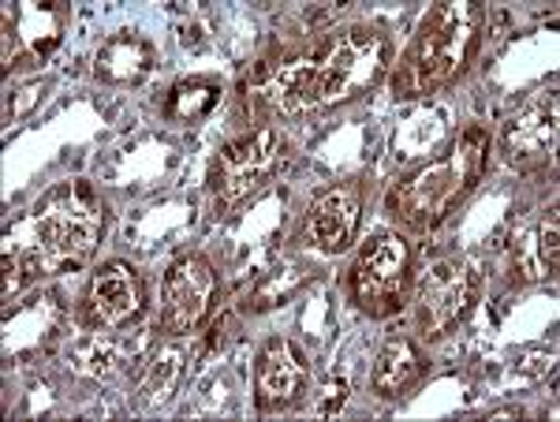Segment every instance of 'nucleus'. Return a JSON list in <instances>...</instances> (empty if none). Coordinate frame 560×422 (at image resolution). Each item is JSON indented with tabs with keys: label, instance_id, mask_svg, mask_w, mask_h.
<instances>
[{
	"label": "nucleus",
	"instance_id": "nucleus-1",
	"mask_svg": "<svg viewBox=\"0 0 560 422\" xmlns=\"http://www.w3.org/2000/svg\"><path fill=\"white\" fill-rule=\"evenodd\" d=\"M388 38L377 26L355 23L329 38L269 60L258 75V97L273 113L300 116L348 105L377 86L388 68Z\"/></svg>",
	"mask_w": 560,
	"mask_h": 422
},
{
	"label": "nucleus",
	"instance_id": "nucleus-2",
	"mask_svg": "<svg viewBox=\"0 0 560 422\" xmlns=\"http://www.w3.org/2000/svg\"><path fill=\"white\" fill-rule=\"evenodd\" d=\"M486 12L475 0H445L422 15L411 45L404 49L400 65L393 68V94L411 97L438 94L441 86L456 83L471 68L478 42H482Z\"/></svg>",
	"mask_w": 560,
	"mask_h": 422
},
{
	"label": "nucleus",
	"instance_id": "nucleus-3",
	"mask_svg": "<svg viewBox=\"0 0 560 422\" xmlns=\"http://www.w3.org/2000/svg\"><path fill=\"white\" fill-rule=\"evenodd\" d=\"M105 202L86 179H68L52 187L34 206V239L31 247H12L8 255L31 277L60 273L68 266H83L102 244Z\"/></svg>",
	"mask_w": 560,
	"mask_h": 422
},
{
	"label": "nucleus",
	"instance_id": "nucleus-4",
	"mask_svg": "<svg viewBox=\"0 0 560 422\" xmlns=\"http://www.w3.org/2000/svg\"><path fill=\"white\" fill-rule=\"evenodd\" d=\"M486 161H490V134L475 124L445 154L415 168L388 191V213L415 232L438 228L475 191V184L486 173Z\"/></svg>",
	"mask_w": 560,
	"mask_h": 422
},
{
	"label": "nucleus",
	"instance_id": "nucleus-5",
	"mask_svg": "<svg viewBox=\"0 0 560 422\" xmlns=\"http://www.w3.org/2000/svg\"><path fill=\"white\" fill-rule=\"evenodd\" d=\"M411 284V247L400 232H377L348 269V295L370 318L400 310Z\"/></svg>",
	"mask_w": 560,
	"mask_h": 422
},
{
	"label": "nucleus",
	"instance_id": "nucleus-6",
	"mask_svg": "<svg viewBox=\"0 0 560 422\" xmlns=\"http://www.w3.org/2000/svg\"><path fill=\"white\" fill-rule=\"evenodd\" d=\"M284 161V139L273 128H261L250 134L232 139L221 154L213 157L210 168V191L217 213L240 206L247 195H255L261 184L280 168Z\"/></svg>",
	"mask_w": 560,
	"mask_h": 422
},
{
	"label": "nucleus",
	"instance_id": "nucleus-7",
	"mask_svg": "<svg viewBox=\"0 0 560 422\" xmlns=\"http://www.w3.org/2000/svg\"><path fill=\"white\" fill-rule=\"evenodd\" d=\"M68 4L57 0H15L0 15V60L4 71L38 68L68 31Z\"/></svg>",
	"mask_w": 560,
	"mask_h": 422
},
{
	"label": "nucleus",
	"instance_id": "nucleus-8",
	"mask_svg": "<svg viewBox=\"0 0 560 422\" xmlns=\"http://www.w3.org/2000/svg\"><path fill=\"white\" fill-rule=\"evenodd\" d=\"M475 307V273L456 258L433 262L415 292V326L422 337H448Z\"/></svg>",
	"mask_w": 560,
	"mask_h": 422
},
{
	"label": "nucleus",
	"instance_id": "nucleus-9",
	"mask_svg": "<svg viewBox=\"0 0 560 422\" xmlns=\"http://www.w3.org/2000/svg\"><path fill=\"white\" fill-rule=\"evenodd\" d=\"M217 295V269L206 255H187L168 266L161 281V326L168 333H191L210 314Z\"/></svg>",
	"mask_w": 560,
	"mask_h": 422
},
{
	"label": "nucleus",
	"instance_id": "nucleus-10",
	"mask_svg": "<svg viewBox=\"0 0 560 422\" xmlns=\"http://www.w3.org/2000/svg\"><path fill=\"white\" fill-rule=\"evenodd\" d=\"M557 90H541L504 124L501 157L512 168H538L557 150Z\"/></svg>",
	"mask_w": 560,
	"mask_h": 422
},
{
	"label": "nucleus",
	"instance_id": "nucleus-11",
	"mask_svg": "<svg viewBox=\"0 0 560 422\" xmlns=\"http://www.w3.org/2000/svg\"><path fill=\"white\" fill-rule=\"evenodd\" d=\"M147 307L142 277L124 262H108L90 277L83 295V318L90 329H124Z\"/></svg>",
	"mask_w": 560,
	"mask_h": 422
},
{
	"label": "nucleus",
	"instance_id": "nucleus-12",
	"mask_svg": "<svg viewBox=\"0 0 560 422\" xmlns=\"http://www.w3.org/2000/svg\"><path fill=\"white\" fill-rule=\"evenodd\" d=\"M311 385V366L306 355L292 340L273 337L261 344L255 363V400L261 411H284L306 392Z\"/></svg>",
	"mask_w": 560,
	"mask_h": 422
},
{
	"label": "nucleus",
	"instance_id": "nucleus-13",
	"mask_svg": "<svg viewBox=\"0 0 560 422\" xmlns=\"http://www.w3.org/2000/svg\"><path fill=\"white\" fill-rule=\"evenodd\" d=\"M359 213H363V199H359V187L345 184L337 191L322 195L318 202L306 210L303 221V236L306 244L322 255H340L345 247H351L359 228Z\"/></svg>",
	"mask_w": 560,
	"mask_h": 422
},
{
	"label": "nucleus",
	"instance_id": "nucleus-14",
	"mask_svg": "<svg viewBox=\"0 0 560 422\" xmlns=\"http://www.w3.org/2000/svg\"><path fill=\"white\" fill-rule=\"evenodd\" d=\"M158 65V52L142 34L120 31L113 38L102 42V49L94 52V79L105 86H135L150 75Z\"/></svg>",
	"mask_w": 560,
	"mask_h": 422
},
{
	"label": "nucleus",
	"instance_id": "nucleus-15",
	"mask_svg": "<svg viewBox=\"0 0 560 422\" xmlns=\"http://www.w3.org/2000/svg\"><path fill=\"white\" fill-rule=\"evenodd\" d=\"M422 374H427V355L419 352V344L411 337H393L377 352L370 385H374V392L382 400H400L404 392H411L419 385Z\"/></svg>",
	"mask_w": 560,
	"mask_h": 422
},
{
	"label": "nucleus",
	"instance_id": "nucleus-16",
	"mask_svg": "<svg viewBox=\"0 0 560 422\" xmlns=\"http://www.w3.org/2000/svg\"><path fill=\"white\" fill-rule=\"evenodd\" d=\"M557 210H549V218H541L535 228L523 232L512 247V281L520 284H538L549 281L557 273Z\"/></svg>",
	"mask_w": 560,
	"mask_h": 422
},
{
	"label": "nucleus",
	"instance_id": "nucleus-17",
	"mask_svg": "<svg viewBox=\"0 0 560 422\" xmlns=\"http://www.w3.org/2000/svg\"><path fill=\"white\" fill-rule=\"evenodd\" d=\"M128 355H135V344H128L116 329H90L71 344V366L86 378H108L124 371Z\"/></svg>",
	"mask_w": 560,
	"mask_h": 422
},
{
	"label": "nucleus",
	"instance_id": "nucleus-18",
	"mask_svg": "<svg viewBox=\"0 0 560 422\" xmlns=\"http://www.w3.org/2000/svg\"><path fill=\"white\" fill-rule=\"evenodd\" d=\"M179 382H184V352L179 348H161L147 363V371H142L139 389H135V408L161 411L176 397Z\"/></svg>",
	"mask_w": 560,
	"mask_h": 422
},
{
	"label": "nucleus",
	"instance_id": "nucleus-19",
	"mask_svg": "<svg viewBox=\"0 0 560 422\" xmlns=\"http://www.w3.org/2000/svg\"><path fill=\"white\" fill-rule=\"evenodd\" d=\"M448 134V116L441 109H433V105H422V109H415L404 116V124L396 128V157H422L430 154V150H438L441 142H445Z\"/></svg>",
	"mask_w": 560,
	"mask_h": 422
},
{
	"label": "nucleus",
	"instance_id": "nucleus-20",
	"mask_svg": "<svg viewBox=\"0 0 560 422\" xmlns=\"http://www.w3.org/2000/svg\"><path fill=\"white\" fill-rule=\"evenodd\" d=\"M221 94L224 90L217 79H184V83H176L173 90H168L165 116L173 124H195V120H202V116H210L217 109Z\"/></svg>",
	"mask_w": 560,
	"mask_h": 422
},
{
	"label": "nucleus",
	"instance_id": "nucleus-21",
	"mask_svg": "<svg viewBox=\"0 0 560 422\" xmlns=\"http://www.w3.org/2000/svg\"><path fill=\"white\" fill-rule=\"evenodd\" d=\"M345 400H348V385L332 382L329 389H325V397L314 403V411H318V415H337V411L345 408Z\"/></svg>",
	"mask_w": 560,
	"mask_h": 422
}]
</instances>
